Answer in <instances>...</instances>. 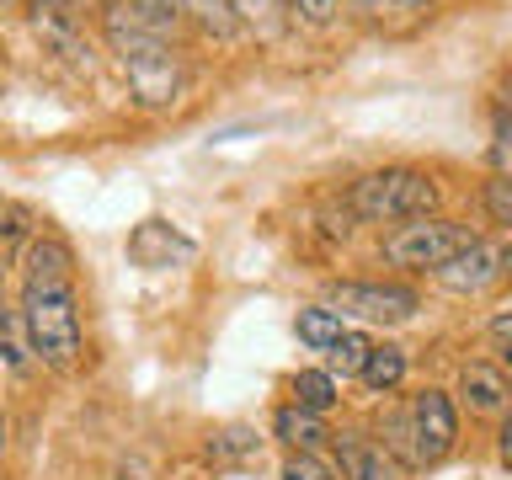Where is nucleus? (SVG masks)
<instances>
[{"label": "nucleus", "instance_id": "nucleus-15", "mask_svg": "<svg viewBox=\"0 0 512 480\" xmlns=\"http://www.w3.org/2000/svg\"><path fill=\"white\" fill-rule=\"evenodd\" d=\"M294 331H299V342L310 347V352H331V342L342 336V315L326 310V304H310V310H299L294 315Z\"/></svg>", "mask_w": 512, "mask_h": 480}, {"label": "nucleus", "instance_id": "nucleus-9", "mask_svg": "<svg viewBox=\"0 0 512 480\" xmlns=\"http://www.w3.org/2000/svg\"><path fill=\"white\" fill-rule=\"evenodd\" d=\"M459 400H464V406H470L475 416H507V411H512L507 368H496V363H464V374H459Z\"/></svg>", "mask_w": 512, "mask_h": 480}, {"label": "nucleus", "instance_id": "nucleus-8", "mask_svg": "<svg viewBox=\"0 0 512 480\" xmlns=\"http://www.w3.org/2000/svg\"><path fill=\"white\" fill-rule=\"evenodd\" d=\"M331 454L342 480H400V464L363 432H331Z\"/></svg>", "mask_w": 512, "mask_h": 480}, {"label": "nucleus", "instance_id": "nucleus-4", "mask_svg": "<svg viewBox=\"0 0 512 480\" xmlns=\"http://www.w3.org/2000/svg\"><path fill=\"white\" fill-rule=\"evenodd\" d=\"M470 224L459 219H443V214H427V219H406L395 224L390 235H384L379 256L390 267H406V272H438L448 256H459L464 246H470Z\"/></svg>", "mask_w": 512, "mask_h": 480}, {"label": "nucleus", "instance_id": "nucleus-7", "mask_svg": "<svg viewBox=\"0 0 512 480\" xmlns=\"http://www.w3.org/2000/svg\"><path fill=\"white\" fill-rule=\"evenodd\" d=\"M406 422H411V443H416V464L432 470V464H443L454 454L459 443V411L448 390H416L406 400Z\"/></svg>", "mask_w": 512, "mask_h": 480}, {"label": "nucleus", "instance_id": "nucleus-29", "mask_svg": "<svg viewBox=\"0 0 512 480\" xmlns=\"http://www.w3.org/2000/svg\"><path fill=\"white\" fill-rule=\"evenodd\" d=\"M496 454H502V464L512 470V411L502 416V427H496Z\"/></svg>", "mask_w": 512, "mask_h": 480}, {"label": "nucleus", "instance_id": "nucleus-33", "mask_svg": "<svg viewBox=\"0 0 512 480\" xmlns=\"http://www.w3.org/2000/svg\"><path fill=\"white\" fill-rule=\"evenodd\" d=\"M0 11H6V0H0Z\"/></svg>", "mask_w": 512, "mask_h": 480}, {"label": "nucleus", "instance_id": "nucleus-20", "mask_svg": "<svg viewBox=\"0 0 512 480\" xmlns=\"http://www.w3.org/2000/svg\"><path fill=\"white\" fill-rule=\"evenodd\" d=\"M235 16H240V22H251L262 38H278V32L288 27V6H283V0H235Z\"/></svg>", "mask_w": 512, "mask_h": 480}, {"label": "nucleus", "instance_id": "nucleus-32", "mask_svg": "<svg viewBox=\"0 0 512 480\" xmlns=\"http://www.w3.org/2000/svg\"><path fill=\"white\" fill-rule=\"evenodd\" d=\"M59 6H70V11H80V6H86V0H59Z\"/></svg>", "mask_w": 512, "mask_h": 480}, {"label": "nucleus", "instance_id": "nucleus-12", "mask_svg": "<svg viewBox=\"0 0 512 480\" xmlns=\"http://www.w3.org/2000/svg\"><path fill=\"white\" fill-rule=\"evenodd\" d=\"M272 438H278L288 454H315V448L331 443L326 422H320L315 411H299V406H283L278 416H272Z\"/></svg>", "mask_w": 512, "mask_h": 480}, {"label": "nucleus", "instance_id": "nucleus-6", "mask_svg": "<svg viewBox=\"0 0 512 480\" xmlns=\"http://www.w3.org/2000/svg\"><path fill=\"white\" fill-rule=\"evenodd\" d=\"M507 272H512V246L507 240H470L459 256H448V262L432 272V283L448 288V294H459V299H475V294H491L496 283H507Z\"/></svg>", "mask_w": 512, "mask_h": 480}, {"label": "nucleus", "instance_id": "nucleus-18", "mask_svg": "<svg viewBox=\"0 0 512 480\" xmlns=\"http://www.w3.org/2000/svg\"><path fill=\"white\" fill-rule=\"evenodd\" d=\"M368 347H374V342H368V331H342V336L331 342V352H326V358H331L326 374H331V379H336V374H342V379H358Z\"/></svg>", "mask_w": 512, "mask_h": 480}, {"label": "nucleus", "instance_id": "nucleus-1", "mask_svg": "<svg viewBox=\"0 0 512 480\" xmlns=\"http://www.w3.org/2000/svg\"><path fill=\"white\" fill-rule=\"evenodd\" d=\"M102 38H107L112 54H118V70H123L139 107L160 112L182 96V59H176L171 38L155 27H144L123 0H107L102 6Z\"/></svg>", "mask_w": 512, "mask_h": 480}, {"label": "nucleus", "instance_id": "nucleus-10", "mask_svg": "<svg viewBox=\"0 0 512 480\" xmlns=\"http://www.w3.org/2000/svg\"><path fill=\"white\" fill-rule=\"evenodd\" d=\"M128 256H134L139 267L160 272V267H176V262H187V256H192V240H187V235H176L166 219H144L139 230L128 235Z\"/></svg>", "mask_w": 512, "mask_h": 480}, {"label": "nucleus", "instance_id": "nucleus-19", "mask_svg": "<svg viewBox=\"0 0 512 480\" xmlns=\"http://www.w3.org/2000/svg\"><path fill=\"white\" fill-rule=\"evenodd\" d=\"M379 448H384L395 464H406V470H422V464H416V443H411L406 411H395V416H384V422H379Z\"/></svg>", "mask_w": 512, "mask_h": 480}, {"label": "nucleus", "instance_id": "nucleus-24", "mask_svg": "<svg viewBox=\"0 0 512 480\" xmlns=\"http://www.w3.org/2000/svg\"><path fill=\"white\" fill-rule=\"evenodd\" d=\"M486 214L512 230V182H507V176H491V182H486Z\"/></svg>", "mask_w": 512, "mask_h": 480}, {"label": "nucleus", "instance_id": "nucleus-25", "mask_svg": "<svg viewBox=\"0 0 512 480\" xmlns=\"http://www.w3.org/2000/svg\"><path fill=\"white\" fill-rule=\"evenodd\" d=\"M283 480H336V475L315 454H288L283 459Z\"/></svg>", "mask_w": 512, "mask_h": 480}, {"label": "nucleus", "instance_id": "nucleus-27", "mask_svg": "<svg viewBox=\"0 0 512 480\" xmlns=\"http://www.w3.org/2000/svg\"><path fill=\"white\" fill-rule=\"evenodd\" d=\"M491 171L512 182V134H496V139H491Z\"/></svg>", "mask_w": 512, "mask_h": 480}, {"label": "nucleus", "instance_id": "nucleus-26", "mask_svg": "<svg viewBox=\"0 0 512 480\" xmlns=\"http://www.w3.org/2000/svg\"><path fill=\"white\" fill-rule=\"evenodd\" d=\"M486 336H491V347H496V368H512V315H496L491 326H486Z\"/></svg>", "mask_w": 512, "mask_h": 480}, {"label": "nucleus", "instance_id": "nucleus-30", "mask_svg": "<svg viewBox=\"0 0 512 480\" xmlns=\"http://www.w3.org/2000/svg\"><path fill=\"white\" fill-rule=\"evenodd\" d=\"M118 480H150V470H144L139 459H123V464H118Z\"/></svg>", "mask_w": 512, "mask_h": 480}, {"label": "nucleus", "instance_id": "nucleus-11", "mask_svg": "<svg viewBox=\"0 0 512 480\" xmlns=\"http://www.w3.org/2000/svg\"><path fill=\"white\" fill-rule=\"evenodd\" d=\"M32 32L43 38V48H54V54H64V59H80V54H86L75 11L59 6V0H32Z\"/></svg>", "mask_w": 512, "mask_h": 480}, {"label": "nucleus", "instance_id": "nucleus-2", "mask_svg": "<svg viewBox=\"0 0 512 480\" xmlns=\"http://www.w3.org/2000/svg\"><path fill=\"white\" fill-rule=\"evenodd\" d=\"M22 331L32 358L54 374H70L86 352V336H80V299L75 283H22Z\"/></svg>", "mask_w": 512, "mask_h": 480}, {"label": "nucleus", "instance_id": "nucleus-22", "mask_svg": "<svg viewBox=\"0 0 512 480\" xmlns=\"http://www.w3.org/2000/svg\"><path fill=\"white\" fill-rule=\"evenodd\" d=\"M208 454L214 459H251V454H262V438L251 427H224L208 438Z\"/></svg>", "mask_w": 512, "mask_h": 480}, {"label": "nucleus", "instance_id": "nucleus-23", "mask_svg": "<svg viewBox=\"0 0 512 480\" xmlns=\"http://www.w3.org/2000/svg\"><path fill=\"white\" fill-rule=\"evenodd\" d=\"M283 6L304 27H331L336 22V0H283Z\"/></svg>", "mask_w": 512, "mask_h": 480}, {"label": "nucleus", "instance_id": "nucleus-16", "mask_svg": "<svg viewBox=\"0 0 512 480\" xmlns=\"http://www.w3.org/2000/svg\"><path fill=\"white\" fill-rule=\"evenodd\" d=\"M294 406L326 416L336 406V379L326 374V368H299V374H294Z\"/></svg>", "mask_w": 512, "mask_h": 480}, {"label": "nucleus", "instance_id": "nucleus-28", "mask_svg": "<svg viewBox=\"0 0 512 480\" xmlns=\"http://www.w3.org/2000/svg\"><path fill=\"white\" fill-rule=\"evenodd\" d=\"M496 134H512V80L496 91Z\"/></svg>", "mask_w": 512, "mask_h": 480}, {"label": "nucleus", "instance_id": "nucleus-3", "mask_svg": "<svg viewBox=\"0 0 512 480\" xmlns=\"http://www.w3.org/2000/svg\"><path fill=\"white\" fill-rule=\"evenodd\" d=\"M438 182L416 166H384L368 171L347 187V214L363 224H406V219H427L438 214Z\"/></svg>", "mask_w": 512, "mask_h": 480}, {"label": "nucleus", "instance_id": "nucleus-21", "mask_svg": "<svg viewBox=\"0 0 512 480\" xmlns=\"http://www.w3.org/2000/svg\"><path fill=\"white\" fill-rule=\"evenodd\" d=\"M123 6L134 11V16H139L144 27L166 32V38H171V32L182 27V22H187V16H182V0H123Z\"/></svg>", "mask_w": 512, "mask_h": 480}, {"label": "nucleus", "instance_id": "nucleus-13", "mask_svg": "<svg viewBox=\"0 0 512 480\" xmlns=\"http://www.w3.org/2000/svg\"><path fill=\"white\" fill-rule=\"evenodd\" d=\"M406 347H395V342H374L368 347V358H363V368H358V379L368 384L374 395H390V390H400L406 384Z\"/></svg>", "mask_w": 512, "mask_h": 480}, {"label": "nucleus", "instance_id": "nucleus-17", "mask_svg": "<svg viewBox=\"0 0 512 480\" xmlns=\"http://www.w3.org/2000/svg\"><path fill=\"white\" fill-rule=\"evenodd\" d=\"M358 11L368 22H390V27H406L422 16V0H336V11Z\"/></svg>", "mask_w": 512, "mask_h": 480}, {"label": "nucleus", "instance_id": "nucleus-14", "mask_svg": "<svg viewBox=\"0 0 512 480\" xmlns=\"http://www.w3.org/2000/svg\"><path fill=\"white\" fill-rule=\"evenodd\" d=\"M182 16L203 32V38H219V43H230L240 32L235 0H182Z\"/></svg>", "mask_w": 512, "mask_h": 480}, {"label": "nucleus", "instance_id": "nucleus-5", "mask_svg": "<svg viewBox=\"0 0 512 480\" xmlns=\"http://www.w3.org/2000/svg\"><path fill=\"white\" fill-rule=\"evenodd\" d=\"M326 310L336 315H352L363 326H400L422 310V294L416 288H400V283H358V278H342V283H326Z\"/></svg>", "mask_w": 512, "mask_h": 480}, {"label": "nucleus", "instance_id": "nucleus-31", "mask_svg": "<svg viewBox=\"0 0 512 480\" xmlns=\"http://www.w3.org/2000/svg\"><path fill=\"white\" fill-rule=\"evenodd\" d=\"M6 432H11V422H6V411H0V454H6Z\"/></svg>", "mask_w": 512, "mask_h": 480}]
</instances>
